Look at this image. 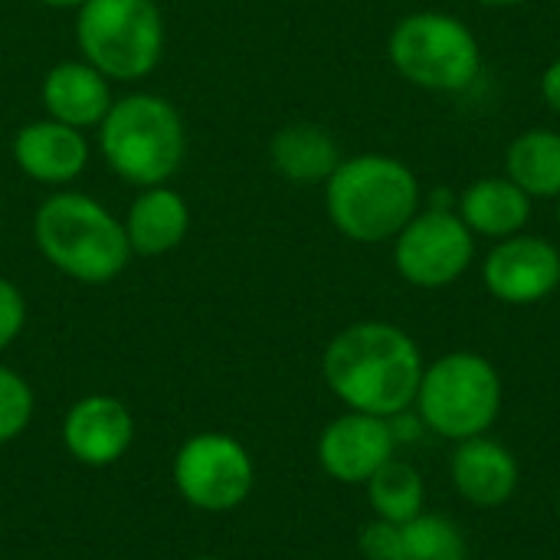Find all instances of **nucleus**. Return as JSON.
Returning a JSON list of instances; mask_svg holds the SVG:
<instances>
[{
  "label": "nucleus",
  "mask_w": 560,
  "mask_h": 560,
  "mask_svg": "<svg viewBox=\"0 0 560 560\" xmlns=\"http://www.w3.org/2000/svg\"><path fill=\"white\" fill-rule=\"evenodd\" d=\"M532 203L535 200L518 184H512L505 174H495V177L472 180L459 194L456 213L472 230V236H486V240L499 243V240H509L528 226Z\"/></svg>",
  "instance_id": "nucleus-17"
},
{
  "label": "nucleus",
  "mask_w": 560,
  "mask_h": 560,
  "mask_svg": "<svg viewBox=\"0 0 560 560\" xmlns=\"http://www.w3.org/2000/svg\"><path fill=\"white\" fill-rule=\"evenodd\" d=\"M75 43L105 79L138 82L164 56V16L154 0H89L75 10Z\"/></svg>",
  "instance_id": "nucleus-5"
},
{
  "label": "nucleus",
  "mask_w": 560,
  "mask_h": 560,
  "mask_svg": "<svg viewBox=\"0 0 560 560\" xmlns=\"http://www.w3.org/2000/svg\"><path fill=\"white\" fill-rule=\"evenodd\" d=\"M505 177L532 200L560 197V131L528 128L505 151Z\"/></svg>",
  "instance_id": "nucleus-19"
},
{
  "label": "nucleus",
  "mask_w": 560,
  "mask_h": 560,
  "mask_svg": "<svg viewBox=\"0 0 560 560\" xmlns=\"http://www.w3.org/2000/svg\"><path fill=\"white\" fill-rule=\"evenodd\" d=\"M174 489L197 512L240 509L256 482V466L246 446L226 433H197L174 456Z\"/></svg>",
  "instance_id": "nucleus-8"
},
{
  "label": "nucleus",
  "mask_w": 560,
  "mask_h": 560,
  "mask_svg": "<svg viewBox=\"0 0 560 560\" xmlns=\"http://www.w3.org/2000/svg\"><path fill=\"white\" fill-rule=\"evenodd\" d=\"M269 158L272 167L292 184H325L341 164L338 141L315 121H292L279 128L269 144Z\"/></svg>",
  "instance_id": "nucleus-18"
},
{
  "label": "nucleus",
  "mask_w": 560,
  "mask_h": 560,
  "mask_svg": "<svg viewBox=\"0 0 560 560\" xmlns=\"http://www.w3.org/2000/svg\"><path fill=\"white\" fill-rule=\"evenodd\" d=\"M476 259V236L456 210H417L394 236V266L417 289L453 285Z\"/></svg>",
  "instance_id": "nucleus-9"
},
{
  "label": "nucleus",
  "mask_w": 560,
  "mask_h": 560,
  "mask_svg": "<svg viewBox=\"0 0 560 560\" xmlns=\"http://www.w3.org/2000/svg\"><path fill=\"white\" fill-rule=\"evenodd\" d=\"M413 404L427 430L463 443L482 436L495 423L502 410V381L482 354L453 351L423 368Z\"/></svg>",
  "instance_id": "nucleus-7"
},
{
  "label": "nucleus",
  "mask_w": 560,
  "mask_h": 560,
  "mask_svg": "<svg viewBox=\"0 0 560 560\" xmlns=\"http://www.w3.org/2000/svg\"><path fill=\"white\" fill-rule=\"evenodd\" d=\"M486 289L505 305H535L560 285V249L545 236L515 233L499 240L482 266Z\"/></svg>",
  "instance_id": "nucleus-10"
},
{
  "label": "nucleus",
  "mask_w": 560,
  "mask_h": 560,
  "mask_svg": "<svg viewBox=\"0 0 560 560\" xmlns=\"http://www.w3.org/2000/svg\"><path fill=\"white\" fill-rule=\"evenodd\" d=\"M0 236H3V223H0Z\"/></svg>",
  "instance_id": "nucleus-31"
},
{
  "label": "nucleus",
  "mask_w": 560,
  "mask_h": 560,
  "mask_svg": "<svg viewBox=\"0 0 560 560\" xmlns=\"http://www.w3.org/2000/svg\"><path fill=\"white\" fill-rule=\"evenodd\" d=\"M26 328V299L16 282L0 276V351H7Z\"/></svg>",
  "instance_id": "nucleus-23"
},
{
  "label": "nucleus",
  "mask_w": 560,
  "mask_h": 560,
  "mask_svg": "<svg viewBox=\"0 0 560 560\" xmlns=\"http://www.w3.org/2000/svg\"><path fill=\"white\" fill-rule=\"evenodd\" d=\"M394 541H397V525L390 522H371L364 532H361V555L368 560H390L394 555Z\"/></svg>",
  "instance_id": "nucleus-24"
},
{
  "label": "nucleus",
  "mask_w": 560,
  "mask_h": 560,
  "mask_svg": "<svg viewBox=\"0 0 560 560\" xmlns=\"http://www.w3.org/2000/svg\"><path fill=\"white\" fill-rule=\"evenodd\" d=\"M322 371L341 404L387 420L413 407L423 358L404 328L390 322H358L331 338Z\"/></svg>",
  "instance_id": "nucleus-1"
},
{
  "label": "nucleus",
  "mask_w": 560,
  "mask_h": 560,
  "mask_svg": "<svg viewBox=\"0 0 560 560\" xmlns=\"http://www.w3.org/2000/svg\"><path fill=\"white\" fill-rule=\"evenodd\" d=\"M558 226H560V197H558Z\"/></svg>",
  "instance_id": "nucleus-30"
},
{
  "label": "nucleus",
  "mask_w": 560,
  "mask_h": 560,
  "mask_svg": "<svg viewBox=\"0 0 560 560\" xmlns=\"http://www.w3.org/2000/svg\"><path fill=\"white\" fill-rule=\"evenodd\" d=\"M390 560H466V538L446 515H417L397 525Z\"/></svg>",
  "instance_id": "nucleus-21"
},
{
  "label": "nucleus",
  "mask_w": 560,
  "mask_h": 560,
  "mask_svg": "<svg viewBox=\"0 0 560 560\" xmlns=\"http://www.w3.org/2000/svg\"><path fill=\"white\" fill-rule=\"evenodd\" d=\"M194 560H223V558H213V555H207V558H194Z\"/></svg>",
  "instance_id": "nucleus-29"
},
{
  "label": "nucleus",
  "mask_w": 560,
  "mask_h": 560,
  "mask_svg": "<svg viewBox=\"0 0 560 560\" xmlns=\"http://www.w3.org/2000/svg\"><path fill=\"white\" fill-rule=\"evenodd\" d=\"M394 433L384 417L371 413H345L325 427L318 436V463L322 469L345 482V486H361L368 482L384 463L394 459Z\"/></svg>",
  "instance_id": "nucleus-12"
},
{
  "label": "nucleus",
  "mask_w": 560,
  "mask_h": 560,
  "mask_svg": "<svg viewBox=\"0 0 560 560\" xmlns=\"http://www.w3.org/2000/svg\"><path fill=\"white\" fill-rule=\"evenodd\" d=\"M423 479L410 463L390 459L368 479V502L381 522L407 525L423 515Z\"/></svg>",
  "instance_id": "nucleus-20"
},
{
  "label": "nucleus",
  "mask_w": 560,
  "mask_h": 560,
  "mask_svg": "<svg viewBox=\"0 0 560 560\" xmlns=\"http://www.w3.org/2000/svg\"><path fill=\"white\" fill-rule=\"evenodd\" d=\"M36 3L52 7V10H79V7H82V3H89V0H36Z\"/></svg>",
  "instance_id": "nucleus-27"
},
{
  "label": "nucleus",
  "mask_w": 560,
  "mask_h": 560,
  "mask_svg": "<svg viewBox=\"0 0 560 560\" xmlns=\"http://www.w3.org/2000/svg\"><path fill=\"white\" fill-rule=\"evenodd\" d=\"M33 407L36 400H33V387L26 384V377L0 364V446L26 433L33 420Z\"/></svg>",
  "instance_id": "nucleus-22"
},
{
  "label": "nucleus",
  "mask_w": 560,
  "mask_h": 560,
  "mask_svg": "<svg viewBox=\"0 0 560 560\" xmlns=\"http://www.w3.org/2000/svg\"><path fill=\"white\" fill-rule=\"evenodd\" d=\"M387 423H390V433H394V443H397V446H400V443H417L420 433L427 430L423 417H420V413H410V407L400 410V413H394V417H387Z\"/></svg>",
  "instance_id": "nucleus-25"
},
{
  "label": "nucleus",
  "mask_w": 560,
  "mask_h": 560,
  "mask_svg": "<svg viewBox=\"0 0 560 560\" xmlns=\"http://www.w3.org/2000/svg\"><path fill=\"white\" fill-rule=\"evenodd\" d=\"M131 443L135 417L118 397L89 394L75 400L62 417V446L75 463L89 469L115 466L131 450Z\"/></svg>",
  "instance_id": "nucleus-11"
},
{
  "label": "nucleus",
  "mask_w": 560,
  "mask_h": 560,
  "mask_svg": "<svg viewBox=\"0 0 560 560\" xmlns=\"http://www.w3.org/2000/svg\"><path fill=\"white\" fill-rule=\"evenodd\" d=\"M121 226H125L131 256H164L184 243L190 230V207L184 194H177L167 184L141 187Z\"/></svg>",
  "instance_id": "nucleus-16"
},
{
  "label": "nucleus",
  "mask_w": 560,
  "mask_h": 560,
  "mask_svg": "<svg viewBox=\"0 0 560 560\" xmlns=\"http://www.w3.org/2000/svg\"><path fill=\"white\" fill-rule=\"evenodd\" d=\"M325 210L331 226L351 243H387L420 210V180L394 154L341 158L325 180Z\"/></svg>",
  "instance_id": "nucleus-2"
},
{
  "label": "nucleus",
  "mask_w": 560,
  "mask_h": 560,
  "mask_svg": "<svg viewBox=\"0 0 560 560\" xmlns=\"http://www.w3.org/2000/svg\"><path fill=\"white\" fill-rule=\"evenodd\" d=\"M453 486L463 499H469L479 509H495L505 505L515 495L518 486V463L515 456L486 436L463 440L453 453L450 463Z\"/></svg>",
  "instance_id": "nucleus-15"
},
{
  "label": "nucleus",
  "mask_w": 560,
  "mask_h": 560,
  "mask_svg": "<svg viewBox=\"0 0 560 560\" xmlns=\"http://www.w3.org/2000/svg\"><path fill=\"white\" fill-rule=\"evenodd\" d=\"M39 102L46 108V118L85 131V128L102 125V118L115 98H112L108 79L92 62L66 59V62H56L43 75Z\"/></svg>",
  "instance_id": "nucleus-14"
},
{
  "label": "nucleus",
  "mask_w": 560,
  "mask_h": 560,
  "mask_svg": "<svg viewBox=\"0 0 560 560\" xmlns=\"http://www.w3.org/2000/svg\"><path fill=\"white\" fill-rule=\"evenodd\" d=\"M541 98L551 112L560 115V59H555L545 72H541Z\"/></svg>",
  "instance_id": "nucleus-26"
},
{
  "label": "nucleus",
  "mask_w": 560,
  "mask_h": 560,
  "mask_svg": "<svg viewBox=\"0 0 560 560\" xmlns=\"http://www.w3.org/2000/svg\"><path fill=\"white\" fill-rule=\"evenodd\" d=\"M387 56L400 79L427 92H463L482 72V46L476 33L453 13L417 10L397 20Z\"/></svg>",
  "instance_id": "nucleus-6"
},
{
  "label": "nucleus",
  "mask_w": 560,
  "mask_h": 560,
  "mask_svg": "<svg viewBox=\"0 0 560 560\" xmlns=\"http://www.w3.org/2000/svg\"><path fill=\"white\" fill-rule=\"evenodd\" d=\"M33 236L43 259L82 285H105L131 262L121 220L79 190L49 194L33 217Z\"/></svg>",
  "instance_id": "nucleus-3"
},
{
  "label": "nucleus",
  "mask_w": 560,
  "mask_h": 560,
  "mask_svg": "<svg viewBox=\"0 0 560 560\" xmlns=\"http://www.w3.org/2000/svg\"><path fill=\"white\" fill-rule=\"evenodd\" d=\"M476 3H482V7H522L528 0H476Z\"/></svg>",
  "instance_id": "nucleus-28"
},
{
  "label": "nucleus",
  "mask_w": 560,
  "mask_h": 560,
  "mask_svg": "<svg viewBox=\"0 0 560 560\" xmlns=\"http://www.w3.org/2000/svg\"><path fill=\"white\" fill-rule=\"evenodd\" d=\"M98 148L105 164L141 187L167 184L187 158V131L180 112L154 92H131L115 98L98 125Z\"/></svg>",
  "instance_id": "nucleus-4"
},
{
  "label": "nucleus",
  "mask_w": 560,
  "mask_h": 560,
  "mask_svg": "<svg viewBox=\"0 0 560 560\" xmlns=\"http://www.w3.org/2000/svg\"><path fill=\"white\" fill-rule=\"evenodd\" d=\"M13 164L36 184L59 187L72 184L89 167V141L79 128H69L52 118L23 125L10 144Z\"/></svg>",
  "instance_id": "nucleus-13"
}]
</instances>
